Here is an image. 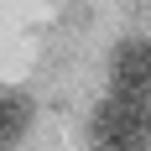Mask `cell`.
<instances>
[{
	"label": "cell",
	"instance_id": "cell-1",
	"mask_svg": "<svg viewBox=\"0 0 151 151\" xmlns=\"http://www.w3.org/2000/svg\"><path fill=\"white\" fill-rule=\"evenodd\" d=\"M89 141H94V151H146V104L104 94L94 104Z\"/></svg>",
	"mask_w": 151,
	"mask_h": 151
},
{
	"label": "cell",
	"instance_id": "cell-2",
	"mask_svg": "<svg viewBox=\"0 0 151 151\" xmlns=\"http://www.w3.org/2000/svg\"><path fill=\"white\" fill-rule=\"evenodd\" d=\"M146 89H151V47H146V42H125L120 52H115L109 94H120V99H136V104H146Z\"/></svg>",
	"mask_w": 151,
	"mask_h": 151
},
{
	"label": "cell",
	"instance_id": "cell-3",
	"mask_svg": "<svg viewBox=\"0 0 151 151\" xmlns=\"http://www.w3.org/2000/svg\"><path fill=\"white\" fill-rule=\"evenodd\" d=\"M31 130V99L21 89H0V151Z\"/></svg>",
	"mask_w": 151,
	"mask_h": 151
}]
</instances>
